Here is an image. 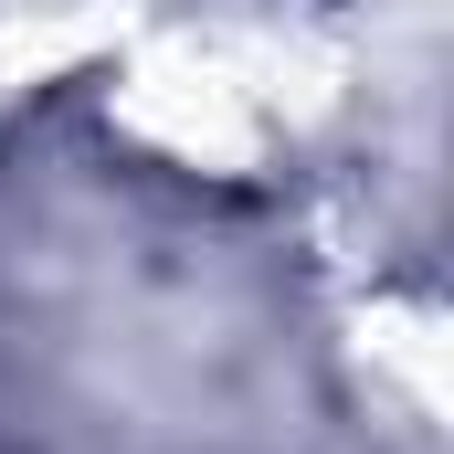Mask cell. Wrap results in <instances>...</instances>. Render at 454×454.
Here are the masks:
<instances>
[]
</instances>
